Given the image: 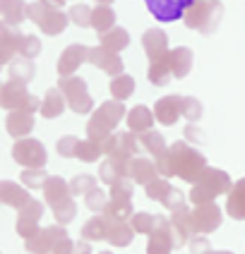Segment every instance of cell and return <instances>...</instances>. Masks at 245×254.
<instances>
[{
	"mask_svg": "<svg viewBox=\"0 0 245 254\" xmlns=\"http://www.w3.org/2000/svg\"><path fill=\"white\" fill-rule=\"evenodd\" d=\"M200 113H202V106L197 103L195 99H183V115H185L187 120H197L200 118Z\"/></svg>",
	"mask_w": 245,
	"mask_h": 254,
	"instance_id": "f6af8a7d",
	"label": "cell"
},
{
	"mask_svg": "<svg viewBox=\"0 0 245 254\" xmlns=\"http://www.w3.org/2000/svg\"><path fill=\"white\" fill-rule=\"evenodd\" d=\"M41 216H43V206L39 201H34V199L19 209V218H24V221H34V223H36Z\"/></svg>",
	"mask_w": 245,
	"mask_h": 254,
	"instance_id": "8d00e7d4",
	"label": "cell"
},
{
	"mask_svg": "<svg viewBox=\"0 0 245 254\" xmlns=\"http://www.w3.org/2000/svg\"><path fill=\"white\" fill-rule=\"evenodd\" d=\"M17 51H19V53H22L24 58H29V60H31V58H34L36 53H39V51H41V43L36 41L34 36H24L22 41L17 43Z\"/></svg>",
	"mask_w": 245,
	"mask_h": 254,
	"instance_id": "d590c367",
	"label": "cell"
},
{
	"mask_svg": "<svg viewBox=\"0 0 245 254\" xmlns=\"http://www.w3.org/2000/svg\"><path fill=\"white\" fill-rule=\"evenodd\" d=\"M111 218L103 213V216H94L84 228H82V235H84V240H103V238H108V230H111Z\"/></svg>",
	"mask_w": 245,
	"mask_h": 254,
	"instance_id": "9a60e30c",
	"label": "cell"
},
{
	"mask_svg": "<svg viewBox=\"0 0 245 254\" xmlns=\"http://www.w3.org/2000/svg\"><path fill=\"white\" fill-rule=\"evenodd\" d=\"M157 120L163 125H173L180 115H183V96H163L154 108Z\"/></svg>",
	"mask_w": 245,
	"mask_h": 254,
	"instance_id": "9c48e42d",
	"label": "cell"
},
{
	"mask_svg": "<svg viewBox=\"0 0 245 254\" xmlns=\"http://www.w3.org/2000/svg\"><path fill=\"white\" fill-rule=\"evenodd\" d=\"M142 144L147 146V151H149V154H154V158H161V156L168 151V149H166V141H163V137H161L159 132H152V129L142 134Z\"/></svg>",
	"mask_w": 245,
	"mask_h": 254,
	"instance_id": "484cf974",
	"label": "cell"
},
{
	"mask_svg": "<svg viewBox=\"0 0 245 254\" xmlns=\"http://www.w3.org/2000/svg\"><path fill=\"white\" fill-rule=\"evenodd\" d=\"M197 183L202 185H207L212 192H224V190H229L231 185H229V178H226V173H221V170H204L202 173V178L197 180Z\"/></svg>",
	"mask_w": 245,
	"mask_h": 254,
	"instance_id": "603a6c76",
	"label": "cell"
},
{
	"mask_svg": "<svg viewBox=\"0 0 245 254\" xmlns=\"http://www.w3.org/2000/svg\"><path fill=\"white\" fill-rule=\"evenodd\" d=\"M192 221H195L197 233H212V230L221 223V211H219V206H214V201L200 204L197 211L192 213Z\"/></svg>",
	"mask_w": 245,
	"mask_h": 254,
	"instance_id": "ba28073f",
	"label": "cell"
},
{
	"mask_svg": "<svg viewBox=\"0 0 245 254\" xmlns=\"http://www.w3.org/2000/svg\"><path fill=\"white\" fill-rule=\"evenodd\" d=\"M101 154H103V151H101L99 141H94V139L80 141V144H77V151H75V156H77V158H82V161H86V163L96 161Z\"/></svg>",
	"mask_w": 245,
	"mask_h": 254,
	"instance_id": "83f0119b",
	"label": "cell"
},
{
	"mask_svg": "<svg viewBox=\"0 0 245 254\" xmlns=\"http://www.w3.org/2000/svg\"><path fill=\"white\" fill-rule=\"evenodd\" d=\"M0 197H2L5 204L17 206V209H22L24 204L31 201V197L27 194V190H22L19 185H14V183H2L0 185Z\"/></svg>",
	"mask_w": 245,
	"mask_h": 254,
	"instance_id": "2e32d148",
	"label": "cell"
},
{
	"mask_svg": "<svg viewBox=\"0 0 245 254\" xmlns=\"http://www.w3.org/2000/svg\"><path fill=\"white\" fill-rule=\"evenodd\" d=\"M128 31H123V29H111V31H103V36H101V43H103V48H111V51H120V48H125L128 46Z\"/></svg>",
	"mask_w": 245,
	"mask_h": 254,
	"instance_id": "d4e9b609",
	"label": "cell"
},
{
	"mask_svg": "<svg viewBox=\"0 0 245 254\" xmlns=\"http://www.w3.org/2000/svg\"><path fill=\"white\" fill-rule=\"evenodd\" d=\"M154 223H159V218H154L152 213L147 211H140L135 213V218H132V228H135V233H152L154 230Z\"/></svg>",
	"mask_w": 245,
	"mask_h": 254,
	"instance_id": "f546056e",
	"label": "cell"
},
{
	"mask_svg": "<svg viewBox=\"0 0 245 254\" xmlns=\"http://www.w3.org/2000/svg\"><path fill=\"white\" fill-rule=\"evenodd\" d=\"M103 254H111V252H103Z\"/></svg>",
	"mask_w": 245,
	"mask_h": 254,
	"instance_id": "681fc988",
	"label": "cell"
},
{
	"mask_svg": "<svg viewBox=\"0 0 245 254\" xmlns=\"http://www.w3.org/2000/svg\"><path fill=\"white\" fill-rule=\"evenodd\" d=\"M147 187V197L149 199H157V201H163L166 199V194L171 192V185L166 183V180H152L149 185H144Z\"/></svg>",
	"mask_w": 245,
	"mask_h": 254,
	"instance_id": "d6a6232c",
	"label": "cell"
},
{
	"mask_svg": "<svg viewBox=\"0 0 245 254\" xmlns=\"http://www.w3.org/2000/svg\"><path fill=\"white\" fill-rule=\"evenodd\" d=\"M31 127H34L31 111H12L10 118H7V129H10V134H14V137H24Z\"/></svg>",
	"mask_w": 245,
	"mask_h": 254,
	"instance_id": "e0dca14e",
	"label": "cell"
},
{
	"mask_svg": "<svg viewBox=\"0 0 245 254\" xmlns=\"http://www.w3.org/2000/svg\"><path fill=\"white\" fill-rule=\"evenodd\" d=\"M53 211H56L58 223H68V221H72V216H75V201H72V199H65L63 204L53 206Z\"/></svg>",
	"mask_w": 245,
	"mask_h": 254,
	"instance_id": "74e56055",
	"label": "cell"
},
{
	"mask_svg": "<svg viewBox=\"0 0 245 254\" xmlns=\"http://www.w3.org/2000/svg\"><path fill=\"white\" fill-rule=\"evenodd\" d=\"M31 74H34V65H31L29 58H24V60H19V63L10 65V77L17 79V82H24V84H27L29 79H31Z\"/></svg>",
	"mask_w": 245,
	"mask_h": 254,
	"instance_id": "f1b7e54d",
	"label": "cell"
},
{
	"mask_svg": "<svg viewBox=\"0 0 245 254\" xmlns=\"http://www.w3.org/2000/svg\"><path fill=\"white\" fill-rule=\"evenodd\" d=\"M168 60H171V70L175 77H185L187 70L192 67V53L187 48H175L168 56Z\"/></svg>",
	"mask_w": 245,
	"mask_h": 254,
	"instance_id": "44dd1931",
	"label": "cell"
},
{
	"mask_svg": "<svg viewBox=\"0 0 245 254\" xmlns=\"http://www.w3.org/2000/svg\"><path fill=\"white\" fill-rule=\"evenodd\" d=\"M142 43H144L147 56L152 58V60L166 56V34H163V31H159V29H149V31L142 36Z\"/></svg>",
	"mask_w": 245,
	"mask_h": 254,
	"instance_id": "4fadbf2b",
	"label": "cell"
},
{
	"mask_svg": "<svg viewBox=\"0 0 245 254\" xmlns=\"http://www.w3.org/2000/svg\"><path fill=\"white\" fill-rule=\"evenodd\" d=\"M106 192H101V190H91V192H86V206L91 209V211H103L106 209Z\"/></svg>",
	"mask_w": 245,
	"mask_h": 254,
	"instance_id": "f35d334b",
	"label": "cell"
},
{
	"mask_svg": "<svg viewBox=\"0 0 245 254\" xmlns=\"http://www.w3.org/2000/svg\"><path fill=\"white\" fill-rule=\"evenodd\" d=\"M46 180H48V178H46L43 168H27L24 175H22V183L27 185V187H43Z\"/></svg>",
	"mask_w": 245,
	"mask_h": 254,
	"instance_id": "e575fe53",
	"label": "cell"
},
{
	"mask_svg": "<svg viewBox=\"0 0 245 254\" xmlns=\"http://www.w3.org/2000/svg\"><path fill=\"white\" fill-rule=\"evenodd\" d=\"M53 235H51V230L46 228V230H39V235H34V238H27V250L31 254H48L53 250Z\"/></svg>",
	"mask_w": 245,
	"mask_h": 254,
	"instance_id": "7402d4cb",
	"label": "cell"
},
{
	"mask_svg": "<svg viewBox=\"0 0 245 254\" xmlns=\"http://www.w3.org/2000/svg\"><path fill=\"white\" fill-rule=\"evenodd\" d=\"M113 22H115V17H113V12H111L108 7H96L94 14H91V27H96L99 31H106Z\"/></svg>",
	"mask_w": 245,
	"mask_h": 254,
	"instance_id": "1f68e13d",
	"label": "cell"
},
{
	"mask_svg": "<svg viewBox=\"0 0 245 254\" xmlns=\"http://www.w3.org/2000/svg\"><path fill=\"white\" fill-rule=\"evenodd\" d=\"M128 175L140 185H149L152 180H157V168L147 161V158H130Z\"/></svg>",
	"mask_w": 245,
	"mask_h": 254,
	"instance_id": "7c38bea8",
	"label": "cell"
},
{
	"mask_svg": "<svg viewBox=\"0 0 245 254\" xmlns=\"http://www.w3.org/2000/svg\"><path fill=\"white\" fill-rule=\"evenodd\" d=\"M84 60H89V48H84V46H70V48L60 56V60H58V72H60L63 77H68V74H72Z\"/></svg>",
	"mask_w": 245,
	"mask_h": 254,
	"instance_id": "30bf717a",
	"label": "cell"
},
{
	"mask_svg": "<svg viewBox=\"0 0 245 254\" xmlns=\"http://www.w3.org/2000/svg\"><path fill=\"white\" fill-rule=\"evenodd\" d=\"M152 123H154V115L147 106H137L128 113V125L132 132H149Z\"/></svg>",
	"mask_w": 245,
	"mask_h": 254,
	"instance_id": "ffe728a7",
	"label": "cell"
},
{
	"mask_svg": "<svg viewBox=\"0 0 245 254\" xmlns=\"http://www.w3.org/2000/svg\"><path fill=\"white\" fill-rule=\"evenodd\" d=\"M70 254H91V252H89V245H86V242H77V245L72 247Z\"/></svg>",
	"mask_w": 245,
	"mask_h": 254,
	"instance_id": "bcb514c9",
	"label": "cell"
},
{
	"mask_svg": "<svg viewBox=\"0 0 245 254\" xmlns=\"http://www.w3.org/2000/svg\"><path fill=\"white\" fill-rule=\"evenodd\" d=\"M113 190H111V199L113 201H123V204H130V185L128 183H115V185H111Z\"/></svg>",
	"mask_w": 245,
	"mask_h": 254,
	"instance_id": "60d3db41",
	"label": "cell"
},
{
	"mask_svg": "<svg viewBox=\"0 0 245 254\" xmlns=\"http://www.w3.org/2000/svg\"><path fill=\"white\" fill-rule=\"evenodd\" d=\"M2 106L10 108V111H36V108H41L39 101L31 94H27L24 82H17V79H10L2 86Z\"/></svg>",
	"mask_w": 245,
	"mask_h": 254,
	"instance_id": "7a4b0ae2",
	"label": "cell"
},
{
	"mask_svg": "<svg viewBox=\"0 0 245 254\" xmlns=\"http://www.w3.org/2000/svg\"><path fill=\"white\" fill-rule=\"evenodd\" d=\"M43 192H46V199H48V204L51 206H58V204H63L65 199H70V187L65 180H60V178H48L46 185H43Z\"/></svg>",
	"mask_w": 245,
	"mask_h": 254,
	"instance_id": "5bb4252c",
	"label": "cell"
},
{
	"mask_svg": "<svg viewBox=\"0 0 245 254\" xmlns=\"http://www.w3.org/2000/svg\"><path fill=\"white\" fill-rule=\"evenodd\" d=\"M132 230L135 228H128L125 223H120V221H113L111 223V230H108V240L113 242V245H128L132 240Z\"/></svg>",
	"mask_w": 245,
	"mask_h": 254,
	"instance_id": "4316f807",
	"label": "cell"
},
{
	"mask_svg": "<svg viewBox=\"0 0 245 254\" xmlns=\"http://www.w3.org/2000/svg\"><path fill=\"white\" fill-rule=\"evenodd\" d=\"M70 190H72V194L91 192V190H96V180H94L91 175H77V178L70 183Z\"/></svg>",
	"mask_w": 245,
	"mask_h": 254,
	"instance_id": "836d02e7",
	"label": "cell"
},
{
	"mask_svg": "<svg viewBox=\"0 0 245 254\" xmlns=\"http://www.w3.org/2000/svg\"><path fill=\"white\" fill-rule=\"evenodd\" d=\"M171 74H173V70H171V60H168V56L152 60V65H149V82H152V84H157V86L168 84Z\"/></svg>",
	"mask_w": 245,
	"mask_h": 254,
	"instance_id": "ac0fdd59",
	"label": "cell"
},
{
	"mask_svg": "<svg viewBox=\"0 0 245 254\" xmlns=\"http://www.w3.org/2000/svg\"><path fill=\"white\" fill-rule=\"evenodd\" d=\"M166 209H171V211H178V209H183L185 204H183V192H178V190H171L168 194H166V199L161 201Z\"/></svg>",
	"mask_w": 245,
	"mask_h": 254,
	"instance_id": "ee69618b",
	"label": "cell"
},
{
	"mask_svg": "<svg viewBox=\"0 0 245 254\" xmlns=\"http://www.w3.org/2000/svg\"><path fill=\"white\" fill-rule=\"evenodd\" d=\"M77 137H63V139L58 141V154L60 156H75V151H77Z\"/></svg>",
	"mask_w": 245,
	"mask_h": 254,
	"instance_id": "7bdbcfd3",
	"label": "cell"
},
{
	"mask_svg": "<svg viewBox=\"0 0 245 254\" xmlns=\"http://www.w3.org/2000/svg\"><path fill=\"white\" fill-rule=\"evenodd\" d=\"M207 254H231V252H207Z\"/></svg>",
	"mask_w": 245,
	"mask_h": 254,
	"instance_id": "7dc6e473",
	"label": "cell"
},
{
	"mask_svg": "<svg viewBox=\"0 0 245 254\" xmlns=\"http://www.w3.org/2000/svg\"><path fill=\"white\" fill-rule=\"evenodd\" d=\"M29 14H31V19H34L36 24H41V29L46 31V34H60V31L65 29V24H68V17H65V14L43 10V5L31 7Z\"/></svg>",
	"mask_w": 245,
	"mask_h": 254,
	"instance_id": "8992f818",
	"label": "cell"
},
{
	"mask_svg": "<svg viewBox=\"0 0 245 254\" xmlns=\"http://www.w3.org/2000/svg\"><path fill=\"white\" fill-rule=\"evenodd\" d=\"M89 63L99 65L101 70H106L108 74H113V77L123 72V60L111 48H99V51L94 48V51H89Z\"/></svg>",
	"mask_w": 245,
	"mask_h": 254,
	"instance_id": "8fae6325",
	"label": "cell"
},
{
	"mask_svg": "<svg viewBox=\"0 0 245 254\" xmlns=\"http://www.w3.org/2000/svg\"><path fill=\"white\" fill-rule=\"evenodd\" d=\"M144 2H147V10L159 22H178L180 17H185L187 10L197 0H144Z\"/></svg>",
	"mask_w": 245,
	"mask_h": 254,
	"instance_id": "3957f363",
	"label": "cell"
},
{
	"mask_svg": "<svg viewBox=\"0 0 245 254\" xmlns=\"http://www.w3.org/2000/svg\"><path fill=\"white\" fill-rule=\"evenodd\" d=\"M12 156L17 163H22L27 168H43V163L48 158L43 144H39L36 139H19L12 146Z\"/></svg>",
	"mask_w": 245,
	"mask_h": 254,
	"instance_id": "277c9868",
	"label": "cell"
},
{
	"mask_svg": "<svg viewBox=\"0 0 245 254\" xmlns=\"http://www.w3.org/2000/svg\"><path fill=\"white\" fill-rule=\"evenodd\" d=\"M2 14H5V19L14 24V22H19L22 19V14H24V5H22V0H2Z\"/></svg>",
	"mask_w": 245,
	"mask_h": 254,
	"instance_id": "4dcf8cb0",
	"label": "cell"
},
{
	"mask_svg": "<svg viewBox=\"0 0 245 254\" xmlns=\"http://www.w3.org/2000/svg\"><path fill=\"white\" fill-rule=\"evenodd\" d=\"M101 2H108V0H101Z\"/></svg>",
	"mask_w": 245,
	"mask_h": 254,
	"instance_id": "c3c4849f",
	"label": "cell"
},
{
	"mask_svg": "<svg viewBox=\"0 0 245 254\" xmlns=\"http://www.w3.org/2000/svg\"><path fill=\"white\" fill-rule=\"evenodd\" d=\"M137 149H140V144H137V139L130 134V132H125V134H120V154L123 156H137Z\"/></svg>",
	"mask_w": 245,
	"mask_h": 254,
	"instance_id": "ab89813d",
	"label": "cell"
},
{
	"mask_svg": "<svg viewBox=\"0 0 245 254\" xmlns=\"http://www.w3.org/2000/svg\"><path fill=\"white\" fill-rule=\"evenodd\" d=\"M63 111H65V94L60 89H51L41 103V115L43 118H58Z\"/></svg>",
	"mask_w": 245,
	"mask_h": 254,
	"instance_id": "d6986e66",
	"label": "cell"
},
{
	"mask_svg": "<svg viewBox=\"0 0 245 254\" xmlns=\"http://www.w3.org/2000/svg\"><path fill=\"white\" fill-rule=\"evenodd\" d=\"M128 166H130L128 156H123L120 151H115V154L108 156V161L101 166V180L108 183V185L120 183V180L128 175Z\"/></svg>",
	"mask_w": 245,
	"mask_h": 254,
	"instance_id": "5b68a950",
	"label": "cell"
},
{
	"mask_svg": "<svg viewBox=\"0 0 245 254\" xmlns=\"http://www.w3.org/2000/svg\"><path fill=\"white\" fill-rule=\"evenodd\" d=\"M91 10L84 7V5H77V7H72V19H75V24H80V27H86V24H91Z\"/></svg>",
	"mask_w": 245,
	"mask_h": 254,
	"instance_id": "b9f144b4",
	"label": "cell"
},
{
	"mask_svg": "<svg viewBox=\"0 0 245 254\" xmlns=\"http://www.w3.org/2000/svg\"><path fill=\"white\" fill-rule=\"evenodd\" d=\"M60 91L65 94L68 106H70L75 113H89L91 111L94 103H91L89 94H86L84 79H80V77H63L60 79Z\"/></svg>",
	"mask_w": 245,
	"mask_h": 254,
	"instance_id": "6da1fadb",
	"label": "cell"
},
{
	"mask_svg": "<svg viewBox=\"0 0 245 254\" xmlns=\"http://www.w3.org/2000/svg\"><path fill=\"white\" fill-rule=\"evenodd\" d=\"M171 247H175L173 228H168V223L161 218V228H154V230L149 233L147 254H171Z\"/></svg>",
	"mask_w": 245,
	"mask_h": 254,
	"instance_id": "52a82bcc",
	"label": "cell"
},
{
	"mask_svg": "<svg viewBox=\"0 0 245 254\" xmlns=\"http://www.w3.org/2000/svg\"><path fill=\"white\" fill-rule=\"evenodd\" d=\"M132 91H135V79H132V77L118 74V77L111 79V94H113V99L123 101V99H128Z\"/></svg>",
	"mask_w": 245,
	"mask_h": 254,
	"instance_id": "cb8c5ba5",
	"label": "cell"
}]
</instances>
